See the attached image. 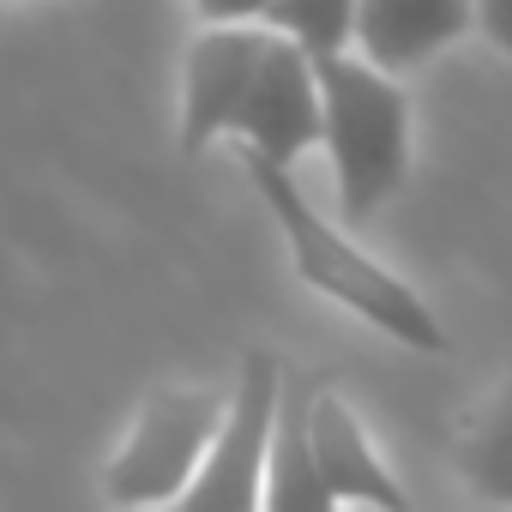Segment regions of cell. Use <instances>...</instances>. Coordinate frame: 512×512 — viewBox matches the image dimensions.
<instances>
[{"instance_id": "10", "label": "cell", "mask_w": 512, "mask_h": 512, "mask_svg": "<svg viewBox=\"0 0 512 512\" xmlns=\"http://www.w3.org/2000/svg\"><path fill=\"white\" fill-rule=\"evenodd\" d=\"M452 458H458V476L482 500H494V506L512 512V386L452 440Z\"/></svg>"}, {"instance_id": "12", "label": "cell", "mask_w": 512, "mask_h": 512, "mask_svg": "<svg viewBox=\"0 0 512 512\" xmlns=\"http://www.w3.org/2000/svg\"><path fill=\"white\" fill-rule=\"evenodd\" d=\"M272 0H193V13L205 25H266Z\"/></svg>"}, {"instance_id": "5", "label": "cell", "mask_w": 512, "mask_h": 512, "mask_svg": "<svg viewBox=\"0 0 512 512\" xmlns=\"http://www.w3.org/2000/svg\"><path fill=\"white\" fill-rule=\"evenodd\" d=\"M229 139L247 157H266V163H284V169H296V157H308L326 139L320 61L296 37L272 31V43L260 55V73H253V85H247V97L235 109Z\"/></svg>"}, {"instance_id": "1", "label": "cell", "mask_w": 512, "mask_h": 512, "mask_svg": "<svg viewBox=\"0 0 512 512\" xmlns=\"http://www.w3.org/2000/svg\"><path fill=\"white\" fill-rule=\"evenodd\" d=\"M241 169H247L253 193L266 199L272 223L284 229L290 260H296V272H302L308 290H320L326 302L350 308L356 320H368L374 332H386V338L404 344V350H422V356H440V350H446L440 314H434L398 272H386L368 247H356L338 223L320 217V205L302 193L296 169L266 163V157H247V151H241Z\"/></svg>"}, {"instance_id": "4", "label": "cell", "mask_w": 512, "mask_h": 512, "mask_svg": "<svg viewBox=\"0 0 512 512\" xmlns=\"http://www.w3.org/2000/svg\"><path fill=\"white\" fill-rule=\"evenodd\" d=\"M290 368L272 350H247L241 374L229 386V410L211 434V452L187 494L169 512H260L266 500V464H272V434H278V404H284Z\"/></svg>"}, {"instance_id": "6", "label": "cell", "mask_w": 512, "mask_h": 512, "mask_svg": "<svg viewBox=\"0 0 512 512\" xmlns=\"http://www.w3.org/2000/svg\"><path fill=\"white\" fill-rule=\"evenodd\" d=\"M266 43H272V25H205L193 37L187 73H181V151L187 157H199L211 139H229Z\"/></svg>"}, {"instance_id": "7", "label": "cell", "mask_w": 512, "mask_h": 512, "mask_svg": "<svg viewBox=\"0 0 512 512\" xmlns=\"http://www.w3.org/2000/svg\"><path fill=\"white\" fill-rule=\"evenodd\" d=\"M308 434H314L320 476H326V488L338 494L344 512L350 506H362V512H416L404 482L392 476V464L368 440L362 416L344 404V392H332L320 380H314V398H308Z\"/></svg>"}, {"instance_id": "2", "label": "cell", "mask_w": 512, "mask_h": 512, "mask_svg": "<svg viewBox=\"0 0 512 512\" xmlns=\"http://www.w3.org/2000/svg\"><path fill=\"white\" fill-rule=\"evenodd\" d=\"M320 97H326V157L338 181V205L350 223L374 217L410 175V97L392 73L374 61L326 55L320 61Z\"/></svg>"}, {"instance_id": "3", "label": "cell", "mask_w": 512, "mask_h": 512, "mask_svg": "<svg viewBox=\"0 0 512 512\" xmlns=\"http://www.w3.org/2000/svg\"><path fill=\"white\" fill-rule=\"evenodd\" d=\"M223 410H229V392H211V386H157L139 404L133 434L109 458L103 494L115 506H175L187 494V482L199 476Z\"/></svg>"}, {"instance_id": "14", "label": "cell", "mask_w": 512, "mask_h": 512, "mask_svg": "<svg viewBox=\"0 0 512 512\" xmlns=\"http://www.w3.org/2000/svg\"><path fill=\"white\" fill-rule=\"evenodd\" d=\"M350 512H362V506H350Z\"/></svg>"}, {"instance_id": "8", "label": "cell", "mask_w": 512, "mask_h": 512, "mask_svg": "<svg viewBox=\"0 0 512 512\" xmlns=\"http://www.w3.org/2000/svg\"><path fill=\"white\" fill-rule=\"evenodd\" d=\"M470 31H476V0H356V55L392 79L428 67Z\"/></svg>"}, {"instance_id": "13", "label": "cell", "mask_w": 512, "mask_h": 512, "mask_svg": "<svg viewBox=\"0 0 512 512\" xmlns=\"http://www.w3.org/2000/svg\"><path fill=\"white\" fill-rule=\"evenodd\" d=\"M476 37H488L512 61V0H476Z\"/></svg>"}, {"instance_id": "11", "label": "cell", "mask_w": 512, "mask_h": 512, "mask_svg": "<svg viewBox=\"0 0 512 512\" xmlns=\"http://www.w3.org/2000/svg\"><path fill=\"white\" fill-rule=\"evenodd\" d=\"M266 25L296 37L314 61L356 49V0H272Z\"/></svg>"}, {"instance_id": "9", "label": "cell", "mask_w": 512, "mask_h": 512, "mask_svg": "<svg viewBox=\"0 0 512 512\" xmlns=\"http://www.w3.org/2000/svg\"><path fill=\"white\" fill-rule=\"evenodd\" d=\"M308 398H314V380L290 374L284 380V404H278V434H272V464H266V500H260V512H344L338 494L320 476V458H314Z\"/></svg>"}]
</instances>
